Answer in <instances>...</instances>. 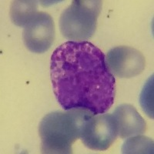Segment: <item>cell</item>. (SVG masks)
Masks as SVG:
<instances>
[{
    "instance_id": "cell-9",
    "label": "cell",
    "mask_w": 154,
    "mask_h": 154,
    "mask_svg": "<svg viewBox=\"0 0 154 154\" xmlns=\"http://www.w3.org/2000/svg\"><path fill=\"white\" fill-rule=\"evenodd\" d=\"M123 153H153V141L148 137L135 136L128 137L122 146Z\"/></svg>"
},
{
    "instance_id": "cell-6",
    "label": "cell",
    "mask_w": 154,
    "mask_h": 154,
    "mask_svg": "<svg viewBox=\"0 0 154 154\" xmlns=\"http://www.w3.org/2000/svg\"><path fill=\"white\" fill-rule=\"evenodd\" d=\"M109 69L112 75L130 79L142 73L146 66L143 55L129 46H117L109 51L106 57Z\"/></svg>"
},
{
    "instance_id": "cell-8",
    "label": "cell",
    "mask_w": 154,
    "mask_h": 154,
    "mask_svg": "<svg viewBox=\"0 0 154 154\" xmlns=\"http://www.w3.org/2000/svg\"><path fill=\"white\" fill-rule=\"evenodd\" d=\"M38 3L33 0L13 1L11 5L9 15L11 20L16 26H26L38 13Z\"/></svg>"
},
{
    "instance_id": "cell-1",
    "label": "cell",
    "mask_w": 154,
    "mask_h": 154,
    "mask_svg": "<svg viewBox=\"0 0 154 154\" xmlns=\"http://www.w3.org/2000/svg\"><path fill=\"white\" fill-rule=\"evenodd\" d=\"M50 76L56 100L65 110L105 113L113 104L116 80L103 53L88 41H67L51 56Z\"/></svg>"
},
{
    "instance_id": "cell-10",
    "label": "cell",
    "mask_w": 154,
    "mask_h": 154,
    "mask_svg": "<svg viewBox=\"0 0 154 154\" xmlns=\"http://www.w3.org/2000/svg\"><path fill=\"white\" fill-rule=\"evenodd\" d=\"M143 110L149 118H153V75L146 82L140 96Z\"/></svg>"
},
{
    "instance_id": "cell-7",
    "label": "cell",
    "mask_w": 154,
    "mask_h": 154,
    "mask_svg": "<svg viewBox=\"0 0 154 154\" xmlns=\"http://www.w3.org/2000/svg\"><path fill=\"white\" fill-rule=\"evenodd\" d=\"M120 138L135 137L146 131V122L134 106L122 104L116 108L112 113Z\"/></svg>"
},
{
    "instance_id": "cell-2",
    "label": "cell",
    "mask_w": 154,
    "mask_h": 154,
    "mask_svg": "<svg viewBox=\"0 0 154 154\" xmlns=\"http://www.w3.org/2000/svg\"><path fill=\"white\" fill-rule=\"evenodd\" d=\"M92 115L87 109H72L45 116L38 126L42 153H72V144L80 139L82 126Z\"/></svg>"
},
{
    "instance_id": "cell-3",
    "label": "cell",
    "mask_w": 154,
    "mask_h": 154,
    "mask_svg": "<svg viewBox=\"0 0 154 154\" xmlns=\"http://www.w3.org/2000/svg\"><path fill=\"white\" fill-rule=\"evenodd\" d=\"M102 9L100 0H74L60 18L62 35L69 41L82 42L94 35Z\"/></svg>"
},
{
    "instance_id": "cell-5",
    "label": "cell",
    "mask_w": 154,
    "mask_h": 154,
    "mask_svg": "<svg viewBox=\"0 0 154 154\" xmlns=\"http://www.w3.org/2000/svg\"><path fill=\"white\" fill-rule=\"evenodd\" d=\"M23 40L27 49L35 53H43L50 49L55 38L53 18L45 12H38L24 27Z\"/></svg>"
},
{
    "instance_id": "cell-4",
    "label": "cell",
    "mask_w": 154,
    "mask_h": 154,
    "mask_svg": "<svg viewBox=\"0 0 154 154\" xmlns=\"http://www.w3.org/2000/svg\"><path fill=\"white\" fill-rule=\"evenodd\" d=\"M118 136L117 127L112 114L92 115L85 122L80 139L89 149L106 150Z\"/></svg>"
}]
</instances>
